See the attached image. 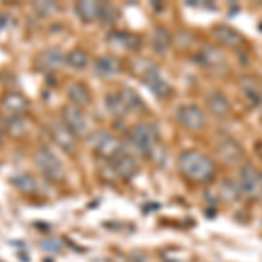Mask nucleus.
I'll return each mask as SVG.
<instances>
[{
  "label": "nucleus",
  "instance_id": "obj_23",
  "mask_svg": "<svg viewBox=\"0 0 262 262\" xmlns=\"http://www.w3.org/2000/svg\"><path fill=\"white\" fill-rule=\"evenodd\" d=\"M88 61H90V58H88V54L84 53L82 49L70 51L65 58V63L69 67H72V69H84V67L88 65Z\"/></svg>",
  "mask_w": 262,
  "mask_h": 262
},
{
  "label": "nucleus",
  "instance_id": "obj_31",
  "mask_svg": "<svg viewBox=\"0 0 262 262\" xmlns=\"http://www.w3.org/2000/svg\"><path fill=\"white\" fill-rule=\"evenodd\" d=\"M260 196H262V194H260Z\"/></svg>",
  "mask_w": 262,
  "mask_h": 262
},
{
  "label": "nucleus",
  "instance_id": "obj_21",
  "mask_svg": "<svg viewBox=\"0 0 262 262\" xmlns=\"http://www.w3.org/2000/svg\"><path fill=\"white\" fill-rule=\"evenodd\" d=\"M107 108H108V112L116 117H122L129 112L128 107H126V103L119 96V93H117V95H108L107 96Z\"/></svg>",
  "mask_w": 262,
  "mask_h": 262
},
{
  "label": "nucleus",
  "instance_id": "obj_12",
  "mask_svg": "<svg viewBox=\"0 0 262 262\" xmlns=\"http://www.w3.org/2000/svg\"><path fill=\"white\" fill-rule=\"evenodd\" d=\"M53 137L56 140L58 145L61 147L63 150H74L75 149V135L67 128L65 124H54L53 128Z\"/></svg>",
  "mask_w": 262,
  "mask_h": 262
},
{
  "label": "nucleus",
  "instance_id": "obj_14",
  "mask_svg": "<svg viewBox=\"0 0 262 262\" xmlns=\"http://www.w3.org/2000/svg\"><path fill=\"white\" fill-rule=\"evenodd\" d=\"M119 70H121V63L114 56H101L95 63V72L100 77H112V75L119 74Z\"/></svg>",
  "mask_w": 262,
  "mask_h": 262
},
{
  "label": "nucleus",
  "instance_id": "obj_29",
  "mask_svg": "<svg viewBox=\"0 0 262 262\" xmlns=\"http://www.w3.org/2000/svg\"><path fill=\"white\" fill-rule=\"evenodd\" d=\"M35 7L40 11V14H48L49 11H58V6H54V4H51V2H42V4H37Z\"/></svg>",
  "mask_w": 262,
  "mask_h": 262
},
{
  "label": "nucleus",
  "instance_id": "obj_16",
  "mask_svg": "<svg viewBox=\"0 0 262 262\" xmlns=\"http://www.w3.org/2000/svg\"><path fill=\"white\" fill-rule=\"evenodd\" d=\"M108 42L114 46H119L124 49H137L140 46V39L133 33H126V32H114L108 35Z\"/></svg>",
  "mask_w": 262,
  "mask_h": 262
},
{
  "label": "nucleus",
  "instance_id": "obj_24",
  "mask_svg": "<svg viewBox=\"0 0 262 262\" xmlns=\"http://www.w3.org/2000/svg\"><path fill=\"white\" fill-rule=\"evenodd\" d=\"M198 61L203 63V65H206V67H215V65H221V63L224 61V58L217 49L210 48V49H205L200 56H198Z\"/></svg>",
  "mask_w": 262,
  "mask_h": 262
},
{
  "label": "nucleus",
  "instance_id": "obj_3",
  "mask_svg": "<svg viewBox=\"0 0 262 262\" xmlns=\"http://www.w3.org/2000/svg\"><path fill=\"white\" fill-rule=\"evenodd\" d=\"M35 163L39 166V170L48 177L49 180H61L65 177V168L60 159L56 158L53 150L49 147H42V149L37 150L35 154Z\"/></svg>",
  "mask_w": 262,
  "mask_h": 262
},
{
  "label": "nucleus",
  "instance_id": "obj_9",
  "mask_svg": "<svg viewBox=\"0 0 262 262\" xmlns=\"http://www.w3.org/2000/svg\"><path fill=\"white\" fill-rule=\"evenodd\" d=\"M143 82L149 86V90L154 93L158 98H164V96L170 95V84L163 79V75L159 74L158 69H149L147 74L143 75Z\"/></svg>",
  "mask_w": 262,
  "mask_h": 262
},
{
  "label": "nucleus",
  "instance_id": "obj_19",
  "mask_svg": "<svg viewBox=\"0 0 262 262\" xmlns=\"http://www.w3.org/2000/svg\"><path fill=\"white\" fill-rule=\"evenodd\" d=\"M213 35L217 37L219 40L222 42V44H226V46H238V44H242V40H243V37L239 35L236 30H232V28L229 27H217L213 30Z\"/></svg>",
  "mask_w": 262,
  "mask_h": 262
},
{
  "label": "nucleus",
  "instance_id": "obj_2",
  "mask_svg": "<svg viewBox=\"0 0 262 262\" xmlns=\"http://www.w3.org/2000/svg\"><path fill=\"white\" fill-rule=\"evenodd\" d=\"M90 143L96 156H100L103 159H112V161L121 154L122 149L121 142L112 133H107V131H95L90 137Z\"/></svg>",
  "mask_w": 262,
  "mask_h": 262
},
{
  "label": "nucleus",
  "instance_id": "obj_5",
  "mask_svg": "<svg viewBox=\"0 0 262 262\" xmlns=\"http://www.w3.org/2000/svg\"><path fill=\"white\" fill-rule=\"evenodd\" d=\"M129 142L142 154H150L156 145V133L149 124H137L129 133Z\"/></svg>",
  "mask_w": 262,
  "mask_h": 262
},
{
  "label": "nucleus",
  "instance_id": "obj_22",
  "mask_svg": "<svg viewBox=\"0 0 262 262\" xmlns=\"http://www.w3.org/2000/svg\"><path fill=\"white\" fill-rule=\"evenodd\" d=\"M119 96L122 98V101L126 103L128 111H138V108H143L142 98L137 95V91H133L131 88H124V90H121Z\"/></svg>",
  "mask_w": 262,
  "mask_h": 262
},
{
  "label": "nucleus",
  "instance_id": "obj_1",
  "mask_svg": "<svg viewBox=\"0 0 262 262\" xmlns=\"http://www.w3.org/2000/svg\"><path fill=\"white\" fill-rule=\"evenodd\" d=\"M179 170L192 182H208L215 177V163L212 158L198 150H185L179 158Z\"/></svg>",
  "mask_w": 262,
  "mask_h": 262
},
{
  "label": "nucleus",
  "instance_id": "obj_27",
  "mask_svg": "<svg viewBox=\"0 0 262 262\" xmlns=\"http://www.w3.org/2000/svg\"><path fill=\"white\" fill-rule=\"evenodd\" d=\"M168 44H170V35H168V32L164 30V28H159V30L156 32V39H154L156 49H158L159 53H163V51L168 48Z\"/></svg>",
  "mask_w": 262,
  "mask_h": 262
},
{
  "label": "nucleus",
  "instance_id": "obj_26",
  "mask_svg": "<svg viewBox=\"0 0 262 262\" xmlns=\"http://www.w3.org/2000/svg\"><path fill=\"white\" fill-rule=\"evenodd\" d=\"M7 128H9L11 135H14V137H21V135L27 131V122L21 119V116H16V117H11Z\"/></svg>",
  "mask_w": 262,
  "mask_h": 262
},
{
  "label": "nucleus",
  "instance_id": "obj_7",
  "mask_svg": "<svg viewBox=\"0 0 262 262\" xmlns=\"http://www.w3.org/2000/svg\"><path fill=\"white\" fill-rule=\"evenodd\" d=\"M177 119H179V122L184 128L191 131L203 129V126H205V114L196 105H184V107H180L179 112H177Z\"/></svg>",
  "mask_w": 262,
  "mask_h": 262
},
{
  "label": "nucleus",
  "instance_id": "obj_13",
  "mask_svg": "<svg viewBox=\"0 0 262 262\" xmlns=\"http://www.w3.org/2000/svg\"><path fill=\"white\" fill-rule=\"evenodd\" d=\"M63 61H65V58H63L60 49H46L39 56V67L48 72L58 70Z\"/></svg>",
  "mask_w": 262,
  "mask_h": 262
},
{
  "label": "nucleus",
  "instance_id": "obj_25",
  "mask_svg": "<svg viewBox=\"0 0 262 262\" xmlns=\"http://www.w3.org/2000/svg\"><path fill=\"white\" fill-rule=\"evenodd\" d=\"M14 185L18 189H21L23 192H33L37 189V184H35V179L32 175H21V177H16L14 179Z\"/></svg>",
  "mask_w": 262,
  "mask_h": 262
},
{
  "label": "nucleus",
  "instance_id": "obj_30",
  "mask_svg": "<svg viewBox=\"0 0 262 262\" xmlns=\"http://www.w3.org/2000/svg\"><path fill=\"white\" fill-rule=\"evenodd\" d=\"M0 133H2V117H0Z\"/></svg>",
  "mask_w": 262,
  "mask_h": 262
},
{
  "label": "nucleus",
  "instance_id": "obj_8",
  "mask_svg": "<svg viewBox=\"0 0 262 262\" xmlns=\"http://www.w3.org/2000/svg\"><path fill=\"white\" fill-rule=\"evenodd\" d=\"M217 152L226 164H236L243 159V147L232 138H224V140L219 142Z\"/></svg>",
  "mask_w": 262,
  "mask_h": 262
},
{
  "label": "nucleus",
  "instance_id": "obj_10",
  "mask_svg": "<svg viewBox=\"0 0 262 262\" xmlns=\"http://www.w3.org/2000/svg\"><path fill=\"white\" fill-rule=\"evenodd\" d=\"M206 105H208V111L215 117H227L231 114V105L229 100L219 91H213L206 98Z\"/></svg>",
  "mask_w": 262,
  "mask_h": 262
},
{
  "label": "nucleus",
  "instance_id": "obj_20",
  "mask_svg": "<svg viewBox=\"0 0 262 262\" xmlns=\"http://www.w3.org/2000/svg\"><path fill=\"white\" fill-rule=\"evenodd\" d=\"M69 98L72 100V103H74L75 107H81V105L90 103V91H88V88L84 86V84L77 82V84H74V86H70Z\"/></svg>",
  "mask_w": 262,
  "mask_h": 262
},
{
  "label": "nucleus",
  "instance_id": "obj_4",
  "mask_svg": "<svg viewBox=\"0 0 262 262\" xmlns=\"http://www.w3.org/2000/svg\"><path fill=\"white\" fill-rule=\"evenodd\" d=\"M239 187L247 196L259 198L262 194V173L252 164H245L239 171Z\"/></svg>",
  "mask_w": 262,
  "mask_h": 262
},
{
  "label": "nucleus",
  "instance_id": "obj_17",
  "mask_svg": "<svg viewBox=\"0 0 262 262\" xmlns=\"http://www.w3.org/2000/svg\"><path fill=\"white\" fill-rule=\"evenodd\" d=\"M242 91L245 93L247 100L250 101L252 105H259L262 101V88L253 81V79L250 77L242 79Z\"/></svg>",
  "mask_w": 262,
  "mask_h": 262
},
{
  "label": "nucleus",
  "instance_id": "obj_6",
  "mask_svg": "<svg viewBox=\"0 0 262 262\" xmlns=\"http://www.w3.org/2000/svg\"><path fill=\"white\" fill-rule=\"evenodd\" d=\"M61 117H63V124L69 128L75 137H81V135L86 133L88 129V121L84 112L75 105H67L61 111Z\"/></svg>",
  "mask_w": 262,
  "mask_h": 262
},
{
  "label": "nucleus",
  "instance_id": "obj_28",
  "mask_svg": "<svg viewBox=\"0 0 262 262\" xmlns=\"http://www.w3.org/2000/svg\"><path fill=\"white\" fill-rule=\"evenodd\" d=\"M100 19H103L105 23H112V21L117 19V9L111 4H101L100 9Z\"/></svg>",
  "mask_w": 262,
  "mask_h": 262
},
{
  "label": "nucleus",
  "instance_id": "obj_15",
  "mask_svg": "<svg viewBox=\"0 0 262 262\" xmlns=\"http://www.w3.org/2000/svg\"><path fill=\"white\" fill-rule=\"evenodd\" d=\"M114 168L122 179H131L137 173V161L128 154H119L114 159Z\"/></svg>",
  "mask_w": 262,
  "mask_h": 262
},
{
  "label": "nucleus",
  "instance_id": "obj_11",
  "mask_svg": "<svg viewBox=\"0 0 262 262\" xmlns=\"http://www.w3.org/2000/svg\"><path fill=\"white\" fill-rule=\"evenodd\" d=\"M4 108H6L7 112L11 114L12 117L16 116H21L23 112H27L28 108V101L25 98L23 95H19V93H7L6 96H4V101H2Z\"/></svg>",
  "mask_w": 262,
  "mask_h": 262
},
{
  "label": "nucleus",
  "instance_id": "obj_18",
  "mask_svg": "<svg viewBox=\"0 0 262 262\" xmlns=\"http://www.w3.org/2000/svg\"><path fill=\"white\" fill-rule=\"evenodd\" d=\"M100 9L101 4L91 2V0L90 2H77V6H75V11L84 21H95L96 18H100Z\"/></svg>",
  "mask_w": 262,
  "mask_h": 262
}]
</instances>
